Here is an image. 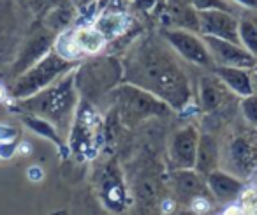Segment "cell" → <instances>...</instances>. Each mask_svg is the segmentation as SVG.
Here are the masks:
<instances>
[{
  "instance_id": "obj_1",
  "label": "cell",
  "mask_w": 257,
  "mask_h": 215,
  "mask_svg": "<svg viewBox=\"0 0 257 215\" xmlns=\"http://www.w3.org/2000/svg\"><path fill=\"white\" fill-rule=\"evenodd\" d=\"M182 62L159 32L141 36L121 60L123 79L159 97L171 110H183L192 99V83Z\"/></svg>"
},
{
  "instance_id": "obj_2",
  "label": "cell",
  "mask_w": 257,
  "mask_h": 215,
  "mask_svg": "<svg viewBox=\"0 0 257 215\" xmlns=\"http://www.w3.org/2000/svg\"><path fill=\"white\" fill-rule=\"evenodd\" d=\"M78 88H76V69L69 71L50 86L32 97L22 100V106L30 113L51 122L62 136H67L72 127L76 106H78Z\"/></svg>"
},
{
  "instance_id": "obj_3",
  "label": "cell",
  "mask_w": 257,
  "mask_h": 215,
  "mask_svg": "<svg viewBox=\"0 0 257 215\" xmlns=\"http://www.w3.org/2000/svg\"><path fill=\"white\" fill-rule=\"evenodd\" d=\"M123 79V65L116 57H95L76 67V88L85 102L99 104Z\"/></svg>"
},
{
  "instance_id": "obj_4",
  "label": "cell",
  "mask_w": 257,
  "mask_h": 215,
  "mask_svg": "<svg viewBox=\"0 0 257 215\" xmlns=\"http://www.w3.org/2000/svg\"><path fill=\"white\" fill-rule=\"evenodd\" d=\"M107 99L113 100V104L116 106L118 119L125 126H136L143 120L166 117L171 113V108L164 100L131 83L116 86L107 95Z\"/></svg>"
},
{
  "instance_id": "obj_5",
  "label": "cell",
  "mask_w": 257,
  "mask_h": 215,
  "mask_svg": "<svg viewBox=\"0 0 257 215\" xmlns=\"http://www.w3.org/2000/svg\"><path fill=\"white\" fill-rule=\"evenodd\" d=\"M257 127L248 124L232 126L220 145L222 169L239 178H246L257 168Z\"/></svg>"
},
{
  "instance_id": "obj_6",
  "label": "cell",
  "mask_w": 257,
  "mask_h": 215,
  "mask_svg": "<svg viewBox=\"0 0 257 215\" xmlns=\"http://www.w3.org/2000/svg\"><path fill=\"white\" fill-rule=\"evenodd\" d=\"M72 69H74L72 60L62 57L57 50H51L39 62H36L32 67H29L25 72L16 76V81L11 88L13 97L23 100L27 97L36 95Z\"/></svg>"
},
{
  "instance_id": "obj_7",
  "label": "cell",
  "mask_w": 257,
  "mask_h": 215,
  "mask_svg": "<svg viewBox=\"0 0 257 215\" xmlns=\"http://www.w3.org/2000/svg\"><path fill=\"white\" fill-rule=\"evenodd\" d=\"M159 34L183 62L201 69H215V62L201 34L175 27H161Z\"/></svg>"
},
{
  "instance_id": "obj_8",
  "label": "cell",
  "mask_w": 257,
  "mask_h": 215,
  "mask_svg": "<svg viewBox=\"0 0 257 215\" xmlns=\"http://www.w3.org/2000/svg\"><path fill=\"white\" fill-rule=\"evenodd\" d=\"M197 99L203 112L224 113L232 100H238V95L232 93L229 86L211 71V74H203L197 79Z\"/></svg>"
},
{
  "instance_id": "obj_9",
  "label": "cell",
  "mask_w": 257,
  "mask_h": 215,
  "mask_svg": "<svg viewBox=\"0 0 257 215\" xmlns=\"http://www.w3.org/2000/svg\"><path fill=\"white\" fill-rule=\"evenodd\" d=\"M197 16H199L201 36L239 43V15L224 9H208V11H197Z\"/></svg>"
},
{
  "instance_id": "obj_10",
  "label": "cell",
  "mask_w": 257,
  "mask_h": 215,
  "mask_svg": "<svg viewBox=\"0 0 257 215\" xmlns=\"http://www.w3.org/2000/svg\"><path fill=\"white\" fill-rule=\"evenodd\" d=\"M208 50L211 53V58L217 65L224 67H241V69H253L257 65V58L248 50L241 46L239 43H231L225 39L203 36Z\"/></svg>"
},
{
  "instance_id": "obj_11",
  "label": "cell",
  "mask_w": 257,
  "mask_h": 215,
  "mask_svg": "<svg viewBox=\"0 0 257 215\" xmlns=\"http://www.w3.org/2000/svg\"><path fill=\"white\" fill-rule=\"evenodd\" d=\"M199 143L196 126H185L173 134L169 141V166L171 169H194Z\"/></svg>"
},
{
  "instance_id": "obj_12",
  "label": "cell",
  "mask_w": 257,
  "mask_h": 215,
  "mask_svg": "<svg viewBox=\"0 0 257 215\" xmlns=\"http://www.w3.org/2000/svg\"><path fill=\"white\" fill-rule=\"evenodd\" d=\"M55 37H57L55 32L48 29V27H43L41 30L34 32L30 36V39L25 43V46L22 48L15 65H13V76H20L29 67H32L36 62H39L44 55L50 53L53 50Z\"/></svg>"
},
{
  "instance_id": "obj_13",
  "label": "cell",
  "mask_w": 257,
  "mask_h": 215,
  "mask_svg": "<svg viewBox=\"0 0 257 215\" xmlns=\"http://www.w3.org/2000/svg\"><path fill=\"white\" fill-rule=\"evenodd\" d=\"M171 182L176 196L183 201L203 199L208 194L211 196L206 178L201 173H197L196 169H173Z\"/></svg>"
},
{
  "instance_id": "obj_14",
  "label": "cell",
  "mask_w": 257,
  "mask_h": 215,
  "mask_svg": "<svg viewBox=\"0 0 257 215\" xmlns=\"http://www.w3.org/2000/svg\"><path fill=\"white\" fill-rule=\"evenodd\" d=\"M208 189H210L211 196L218 201H231L236 196H239L243 190V183L238 176L231 175V173L224 171V169H213L211 173H208L206 176Z\"/></svg>"
},
{
  "instance_id": "obj_15",
  "label": "cell",
  "mask_w": 257,
  "mask_h": 215,
  "mask_svg": "<svg viewBox=\"0 0 257 215\" xmlns=\"http://www.w3.org/2000/svg\"><path fill=\"white\" fill-rule=\"evenodd\" d=\"M220 164V145L213 133H199V143H197V155H196V169L203 176L211 173Z\"/></svg>"
},
{
  "instance_id": "obj_16",
  "label": "cell",
  "mask_w": 257,
  "mask_h": 215,
  "mask_svg": "<svg viewBox=\"0 0 257 215\" xmlns=\"http://www.w3.org/2000/svg\"><path fill=\"white\" fill-rule=\"evenodd\" d=\"M69 37H71V46H72L74 58L78 55H95L99 51H102V48L106 46V39H104L102 34L93 25L79 27L74 32H69Z\"/></svg>"
},
{
  "instance_id": "obj_17",
  "label": "cell",
  "mask_w": 257,
  "mask_h": 215,
  "mask_svg": "<svg viewBox=\"0 0 257 215\" xmlns=\"http://www.w3.org/2000/svg\"><path fill=\"white\" fill-rule=\"evenodd\" d=\"M213 72L229 86V90H231L232 93H236V95L241 97V99L253 93L250 69L224 67V65H217V67L213 69Z\"/></svg>"
},
{
  "instance_id": "obj_18",
  "label": "cell",
  "mask_w": 257,
  "mask_h": 215,
  "mask_svg": "<svg viewBox=\"0 0 257 215\" xmlns=\"http://www.w3.org/2000/svg\"><path fill=\"white\" fill-rule=\"evenodd\" d=\"M131 23H133V20H131V16L127 13L106 11L97 18L93 27L102 34V37L107 43V41H113L125 36L128 32V29H131Z\"/></svg>"
},
{
  "instance_id": "obj_19",
  "label": "cell",
  "mask_w": 257,
  "mask_h": 215,
  "mask_svg": "<svg viewBox=\"0 0 257 215\" xmlns=\"http://www.w3.org/2000/svg\"><path fill=\"white\" fill-rule=\"evenodd\" d=\"M128 8L134 16L143 22L162 25L168 0H128Z\"/></svg>"
},
{
  "instance_id": "obj_20",
  "label": "cell",
  "mask_w": 257,
  "mask_h": 215,
  "mask_svg": "<svg viewBox=\"0 0 257 215\" xmlns=\"http://www.w3.org/2000/svg\"><path fill=\"white\" fill-rule=\"evenodd\" d=\"M239 43L245 50H248L257 58V27L253 20L248 16L246 9L239 13Z\"/></svg>"
},
{
  "instance_id": "obj_21",
  "label": "cell",
  "mask_w": 257,
  "mask_h": 215,
  "mask_svg": "<svg viewBox=\"0 0 257 215\" xmlns=\"http://www.w3.org/2000/svg\"><path fill=\"white\" fill-rule=\"evenodd\" d=\"M23 122H25L30 129L36 131L37 134H41V136H46V138H50L51 141H55V143H60V138H58V134H57V129H55L53 124L48 122V120L41 119V117H25Z\"/></svg>"
},
{
  "instance_id": "obj_22",
  "label": "cell",
  "mask_w": 257,
  "mask_h": 215,
  "mask_svg": "<svg viewBox=\"0 0 257 215\" xmlns=\"http://www.w3.org/2000/svg\"><path fill=\"white\" fill-rule=\"evenodd\" d=\"M136 196L140 197L141 201H145V203H155V201L159 199L157 183L152 178H148V176L140 178L136 183Z\"/></svg>"
},
{
  "instance_id": "obj_23",
  "label": "cell",
  "mask_w": 257,
  "mask_h": 215,
  "mask_svg": "<svg viewBox=\"0 0 257 215\" xmlns=\"http://www.w3.org/2000/svg\"><path fill=\"white\" fill-rule=\"evenodd\" d=\"M190 4L194 6V9H196V11H208V9H224V11H231V13H236V15H239V13L236 11V8H238V6L232 4L231 0H190Z\"/></svg>"
},
{
  "instance_id": "obj_24",
  "label": "cell",
  "mask_w": 257,
  "mask_h": 215,
  "mask_svg": "<svg viewBox=\"0 0 257 215\" xmlns=\"http://www.w3.org/2000/svg\"><path fill=\"white\" fill-rule=\"evenodd\" d=\"M241 106V115L248 126L257 127V93H252L248 97H243V100L239 102Z\"/></svg>"
},
{
  "instance_id": "obj_25",
  "label": "cell",
  "mask_w": 257,
  "mask_h": 215,
  "mask_svg": "<svg viewBox=\"0 0 257 215\" xmlns=\"http://www.w3.org/2000/svg\"><path fill=\"white\" fill-rule=\"evenodd\" d=\"M231 2L241 9H257V0H231Z\"/></svg>"
},
{
  "instance_id": "obj_26",
  "label": "cell",
  "mask_w": 257,
  "mask_h": 215,
  "mask_svg": "<svg viewBox=\"0 0 257 215\" xmlns=\"http://www.w3.org/2000/svg\"><path fill=\"white\" fill-rule=\"evenodd\" d=\"M250 74H252V86H253V93H257V65L253 69H250Z\"/></svg>"
},
{
  "instance_id": "obj_27",
  "label": "cell",
  "mask_w": 257,
  "mask_h": 215,
  "mask_svg": "<svg viewBox=\"0 0 257 215\" xmlns=\"http://www.w3.org/2000/svg\"><path fill=\"white\" fill-rule=\"evenodd\" d=\"M182 215H192V213H187V211H185V213H182Z\"/></svg>"
}]
</instances>
